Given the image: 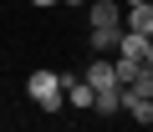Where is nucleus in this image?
Returning <instances> with one entry per match:
<instances>
[{
  "mask_svg": "<svg viewBox=\"0 0 153 132\" xmlns=\"http://www.w3.org/2000/svg\"><path fill=\"white\" fill-rule=\"evenodd\" d=\"M26 92H31V102L41 107V112H61V102H66V87H61V76L56 71H31L26 76Z\"/></svg>",
  "mask_w": 153,
  "mask_h": 132,
  "instance_id": "f257e3e1",
  "label": "nucleus"
},
{
  "mask_svg": "<svg viewBox=\"0 0 153 132\" xmlns=\"http://www.w3.org/2000/svg\"><path fill=\"white\" fill-rule=\"evenodd\" d=\"M123 112H128L138 127H153V97H143V92H133V87H123Z\"/></svg>",
  "mask_w": 153,
  "mask_h": 132,
  "instance_id": "f03ea898",
  "label": "nucleus"
},
{
  "mask_svg": "<svg viewBox=\"0 0 153 132\" xmlns=\"http://www.w3.org/2000/svg\"><path fill=\"white\" fill-rule=\"evenodd\" d=\"M117 41H123V26H92V36H87L92 56H117Z\"/></svg>",
  "mask_w": 153,
  "mask_h": 132,
  "instance_id": "7ed1b4c3",
  "label": "nucleus"
},
{
  "mask_svg": "<svg viewBox=\"0 0 153 132\" xmlns=\"http://www.w3.org/2000/svg\"><path fill=\"white\" fill-rule=\"evenodd\" d=\"M123 10L128 5H117V0H87V21L92 26H123Z\"/></svg>",
  "mask_w": 153,
  "mask_h": 132,
  "instance_id": "20e7f679",
  "label": "nucleus"
},
{
  "mask_svg": "<svg viewBox=\"0 0 153 132\" xmlns=\"http://www.w3.org/2000/svg\"><path fill=\"white\" fill-rule=\"evenodd\" d=\"M123 31H143V36H153V0H143V5H128V10H123Z\"/></svg>",
  "mask_w": 153,
  "mask_h": 132,
  "instance_id": "39448f33",
  "label": "nucleus"
},
{
  "mask_svg": "<svg viewBox=\"0 0 153 132\" xmlns=\"http://www.w3.org/2000/svg\"><path fill=\"white\" fill-rule=\"evenodd\" d=\"M92 112H102V117H117L123 112V81H107V87H97V107Z\"/></svg>",
  "mask_w": 153,
  "mask_h": 132,
  "instance_id": "423d86ee",
  "label": "nucleus"
},
{
  "mask_svg": "<svg viewBox=\"0 0 153 132\" xmlns=\"http://www.w3.org/2000/svg\"><path fill=\"white\" fill-rule=\"evenodd\" d=\"M148 41H153V36H143V31H123V41H117V56L148 61Z\"/></svg>",
  "mask_w": 153,
  "mask_h": 132,
  "instance_id": "0eeeda50",
  "label": "nucleus"
},
{
  "mask_svg": "<svg viewBox=\"0 0 153 132\" xmlns=\"http://www.w3.org/2000/svg\"><path fill=\"white\" fill-rule=\"evenodd\" d=\"M112 66H117V81H123V87H133L138 71H143V61H133V56H112Z\"/></svg>",
  "mask_w": 153,
  "mask_h": 132,
  "instance_id": "6e6552de",
  "label": "nucleus"
},
{
  "mask_svg": "<svg viewBox=\"0 0 153 132\" xmlns=\"http://www.w3.org/2000/svg\"><path fill=\"white\" fill-rule=\"evenodd\" d=\"M148 66H153V41H148Z\"/></svg>",
  "mask_w": 153,
  "mask_h": 132,
  "instance_id": "1a4fd4ad",
  "label": "nucleus"
},
{
  "mask_svg": "<svg viewBox=\"0 0 153 132\" xmlns=\"http://www.w3.org/2000/svg\"><path fill=\"white\" fill-rule=\"evenodd\" d=\"M66 5H87V0H66Z\"/></svg>",
  "mask_w": 153,
  "mask_h": 132,
  "instance_id": "9d476101",
  "label": "nucleus"
},
{
  "mask_svg": "<svg viewBox=\"0 0 153 132\" xmlns=\"http://www.w3.org/2000/svg\"><path fill=\"white\" fill-rule=\"evenodd\" d=\"M36 5H51V0H36Z\"/></svg>",
  "mask_w": 153,
  "mask_h": 132,
  "instance_id": "9b49d317",
  "label": "nucleus"
}]
</instances>
